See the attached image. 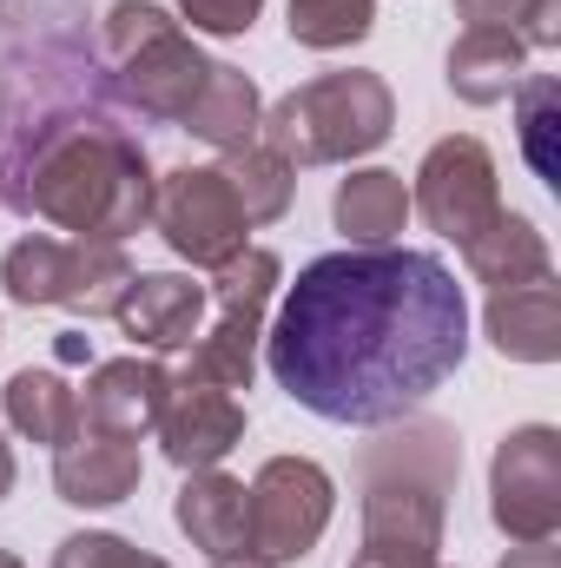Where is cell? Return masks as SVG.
Returning <instances> with one entry per match:
<instances>
[{
  "instance_id": "6da1fadb",
  "label": "cell",
  "mask_w": 561,
  "mask_h": 568,
  "mask_svg": "<svg viewBox=\"0 0 561 568\" xmlns=\"http://www.w3.org/2000/svg\"><path fill=\"white\" fill-rule=\"evenodd\" d=\"M469 357V297L436 252L344 245L284 284L265 324L278 390L344 429H377L422 410Z\"/></svg>"
},
{
  "instance_id": "7a4b0ae2",
  "label": "cell",
  "mask_w": 561,
  "mask_h": 568,
  "mask_svg": "<svg viewBox=\"0 0 561 568\" xmlns=\"http://www.w3.org/2000/svg\"><path fill=\"white\" fill-rule=\"evenodd\" d=\"M152 192L159 179L145 145L106 113H86V120H47L40 145L13 159L7 205L73 239L126 245L152 225Z\"/></svg>"
},
{
  "instance_id": "3957f363",
  "label": "cell",
  "mask_w": 561,
  "mask_h": 568,
  "mask_svg": "<svg viewBox=\"0 0 561 568\" xmlns=\"http://www.w3.org/2000/svg\"><path fill=\"white\" fill-rule=\"evenodd\" d=\"M462 476V436L410 410L357 449V516L364 542L350 568H442V523Z\"/></svg>"
},
{
  "instance_id": "277c9868",
  "label": "cell",
  "mask_w": 561,
  "mask_h": 568,
  "mask_svg": "<svg viewBox=\"0 0 561 568\" xmlns=\"http://www.w3.org/2000/svg\"><path fill=\"white\" fill-rule=\"evenodd\" d=\"M397 126V93L384 73L344 67L290 87L278 106H265L258 145H272L284 165H350L390 140Z\"/></svg>"
},
{
  "instance_id": "5b68a950",
  "label": "cell",
  "mask_w": 561,
  "mask_h": 568,
  "mask_svg": "<svg viewBox=\"0 0 561 568\" xmlns=\"http://www.w3.org/2000/svg\"><path fill=\"white\" fill-rule=\"evenodd\" d=\"M100 53L120 73V100L140 106L145 120H185V106L205 87V53L198 40L152 0H113L100 13Z\"/></svg>"
},
{
  "instance_id": "8992f818",
  "label": "cell",
  "mask_w": 561,
  "mask_h": 568,
  "mask_svg": "<svg viewBox=\"0 0 561 568\" xmlns=\"http://www.w3.org/2000/svg\"><path fill=\"white\" fill-rule=\"evenodd\" d=\"M284 291V258L265 245H245L232 265H218L205 284V304H212V324H198V337L185 344L192 357L178 371L218 384V390H252L258 377V344H265V317H272V297Z\"/></svg>"
},
{
  "instance_id": "52a82bcc",
  "label": "cell",
  "mask_w": 561,
  "mask_h": 568,
  "mask_svg": "<svg viewBox=\"0 0 561 568\" xmlns=\"http://www.w3.org/2000/svg\"><path fill=\"white\" fill-rule=\"evenodd\" d=\"M337 516V483L310 456H272L258 463L245 489V549L258 562H304Z\"/></svg>"
},
{
  "instance_id": "ba28073f",
  "label": "cell",
  "mask_w": 561,
  "mask_h": 568,
  "mask_svg": "<svg viewBox=\"0 0 561 568\" xmlns=\"http://www.w3.org/2000/svg\"><path fill=\"white\" fill-rule=\"evenodd\" d=\"M152 232L192 272H218V265H232L245 252L252 219L238 212L218 165H172L159 179V192H152Z\"/></svg>"
},
{
  "instance_id": "9c48e42d",
  "label": "cell",
  "mask_w": 561,
  "mask_h": 568,
  "mask_svg": "<svg viewBox=\"0 0 561 568\" xmlns=\"http://www.w3.org/2000/svg\"><path fill=\"white\" fill-rule=\"evenodd\" d=\"M489 523L509 542H555L561 529V429L516 424L489 456Z\"/></svg>"
},
{
  "instance_id": "30bf717a",
  "label": "cell",
  "mask_w": 561,
  "mask_h": 568,
  "mask_svg": "<svg viewBox=\"0 0 561 568\" xmlns=\"http://www.w3.org/2000/svg\"><path fill=\"white\" fill-rule=\"evenodd\" d=\"M410 212L449 245L476 239L496 212H502V179H496V152L476 133H449L422 152L417 185H410Z\"/></svg>"
},
{
  "instance_id": "8fae6325",
  "label": "cell",
  "mask_w": 561,
  "mask_h": 568,
  "mask_svg": "<svg viewBox=\"0 0 561 568\" xmlns=\"http://www.w3.org/2000/svg\"><path fill=\"white\" fill-rule=\"evenodd\" d=\"M159 449L172 469H218L238 443H245V404L192 371H172L165 410H159Z\"/></svg>"
},
{
  "instance_id": "7c38bea8",
  "label": "cell",
  "mask_w": 561,
  "mask_h": 568,
  "mask_svg": "<svg viewBox=\"0 0 561 568\" xmlns=\"http://www.w3.org/2000/svg\"><path fill=\"white\" fill-rule=\"evenodd\" d=\"M165 390H172V371L159 357H106V364L86 371V390H73L80 397V429L140 443L165 410Z\"/></svg>"
},
{
  "instance_id": "4fadbf2b",
  "label": "cell",
  "mask_w": 561,
  "mask_h": 568,
  "mask_svg": "<svg viewBox=\"0 0 561 568\" xmlns=\"http://www.w3.org/2000/svg\"><path fill=\"white\" fill-rule=\"evenodd\" d=\"M140 476H145V456L126 436L80 429L73 443L53 449V496L73 503V509H120V503H133Z\"/></svg>"
},
{
  "instance_id": "5bb4252c",
  "label": "cell",
  "mask_w": 561,
  "mask_h": 568,
  "mask_svg": "<svg viewBox=\"0 0 561 568\" xmlns=\"http://www.w3.org/2000/svg\"><path fill=\"white\" fill-rule=\"evenodd\" d=\"M113 324L140 351H185L205 324V284H192L185 272H133Z\"/></svg>"
},
{
  "instance_id": "9a60e30c",
  "label": "cell",
  "mask_w": 561,
  "mask_h": 568,
  "mask_svg": "<svg viewBox=\"0 0 561 568\" xmlns=\"http://www.w3.org/2000/svg\"><path fill=\"white\" fill-rule=\"evenodd\" d=\"M482 331H489V344H496L509 364H555V357H561L555 278L489 291V304H482Z\"/></svg>"
},
{
  "instance_id": "2e32d148",
  "label": "cell",
  "mask_w": 561,
  "mask_h": 568,
  "mask_svg": "<svg viewBox=\"0 0 561 568\" xmlns=\"http://www.w3.org/2000/svg\"><path fill=\"white\" fill-rule=\"evenodd\" d=\"M258 120H265L258 80H252L245 67H232V60H212V67H205V87H198V100L185 106L178 126L198 145H212V152H238V145L258 140Z\"/></svg>"
},
{
  "instance_id": "e0dca14e",
  "label": "cell",
  "mask_w": 561,
  "mask_h": 568,
  "mask_svg": "<svg viewBox=\"0 0 561 568\" xmlns=\"http://www.w3.org/2000/svg\"><path fill=\"white\" fill-rule=\"evenodd\" d=\"M462 252V265H469V278L489 284V291H509V284H536V278H555V258H549V239H542V225L536 219H522V212H496L476 239H462L456 245Z\"/></svg>"
},
{
  "instance_id": "ac0fdd59",
  "label": "cell",
  "mask_w": 561,
  "mask_h": 568,
  "mask_svg": "<svg viewBox=\"0 0 561 568\" xmlns=\"http://www.w3.org/2000/svg\"><path fill=\"white\" fill-rule=\"evenodd\" d=\"M522 73H529V47H522V33H502V27H462V40L442 60V80L462 106L509 100Z\"/></svg>"
},
{
  "instance_id": "d6986e66",
  "label": "cell",
  "mask_w": 561,
  "mask_h": 568,
  "mask_svg": "<svg viewBox=\"0 0 561 568\" xmlns=\"http://www.w3.org/2000/svg\"><path fill=\"white\" fill-rule=\"evenodd\" d=\"M172 523L192 549L238 556L245 549V483L225 469H185V483L172 496Z\"/></svg>"
},
{
  "instance_id": "ffe728a7",
  "label": "cell",
  "mask_w": 561,
  "mask_h": 568,
  "mask_svg": "<svg viewBox=\"0 0 561 568\" xmlns=\"http://www.w3.org/2000/svg\"><path fill=\"white\" fill-rule=\"evenodd\" d=\"M330 225L344 232V245H397V232L410 225V185H404V172L357 165L350 179H337Z\"/></svg>"
},
{
  "instance_id": "44dd1931",
  "label": "cell",
  "mask_w": 561,
  "mask_h": 568,
  "mask_svg": "<svg viewBox=\"0 0 561 568\" xmlns=\"http://www.w3.org/2000/svg\"><path fill=\"white\" fill-rule=\"evenodd\" d=\"M0 410H7L13 436H27L40 449H60V443L80 436V397H73V384L60 371H33V364L13 371L7 390H0Z\"/></svg>"
},
{
  "instance_id": "7402d4cb",
  "label": "cell",
  "mask_w": 561,
  "mask_h": 568,
  "mask_svg": "<svg viewBox=\"0 0 561 568\" xmlns=\"http://www.w3.org/2000/svg\"><path fill=\"white\" fill-rule=\"evenodd\" d=\"M73 272H80V239H53V232H27V239H13L7 258H0L7 297L27 304V311H40V304H60V311H67Z\"/></svg>"
},
{
  "instance_id": "603a6c76",
  "label": "cell",
  "mask_w": 561,
  "mask_h": 568,
  "mask_svg": "<svg viewBox=\"0 0 561 568\" xmlns=\"http://www.w3.org/2000/svg\"><path fill=\"white\" fill-rule=\"evenodd\" d=\"M218 172H225V185H232V199H238V212L252 225H278L284 212H290V199H297V165H284L278 152L258 140L225 152Z\"/></svg>"
},
{
  "instance_id": "cb8c5ba5",
  "label": "cell",
  "mask_w": 561,
  "mask_h": 568,
  "mask_svg": "<svg viewBox=\"0 0 561 568\" xmlns=\"http://www.w3.org/2000/svg\"><path fill=\"white\" fill-rule=\"evenodd\" d=\"M555 133H561V87L549 73H522L516 80V140H522V159L542 185H561Z\"/></svg>"
},
{
  "instance_id": "d4e9b609",
  "label": "cell",
  "mask_w": 561,
  "mask_h": 568,
  "mask_svg": "<svg viewBox=\"0 0 561 568\" xmlns=\"http://www.w3.org/2000/svg\"><path fill=\"white\" fill-rule=\"evenodd\" d=\"M284 13H290L284 20L290 40L310 53H344V47L370 40V27H377V0H290Z\"/></svg>"
},
{
  "instance_id": "484cf974",
  "label": "cell",
  "mask_w": 561,
  "mask_h": 568,
  "mask_svg": "<svg viewBox=\"0 0 561 568\" xmlns=\"http://www.w3.org/2000/svg\"><path fill=\"white\" fill-rule=\"evenodd\" d=\"M178 13L192 20V33H218V40H238L258 27L265 0H178Z\"/></svg>"
},
{
  "instance_id": "4316f807",
  "label": "cell",
  "mask_w": 561,
  "mask_h": 568,
  "mask_svg": "<svg viewBox=\"0 0 561 568\" xmlns=\"http://www.w3.org/2000/svg\"><path fill=\"white\" fill-rule=\"evenodd\" d=\"M113 549H120L113 529H80V536H67V542L53 549V568H106Z\"/></svg>"
},
{
  "instance_id": "83f0119b",
  "label": "cell",
  "mask_w": 561,
  "mask_h": 568,
  "mask_svg": "<svg viewBox=\"0 0 561 568\" xmlns=\"http://www.w3.org/2000/svg\"><path fill=\"white\" fill-rule=\"evenodd\" d=\"M522 7L529 0H456V20L462 27H502V33H516L522 27Z\"/></svg>"
},
{
  "instance_id": "f1b7e54d",
  "label": "cell",
  "mask_w": 561,
  "mask_h": 568,
  "mask_svg": "<svg viewBox=\"0 0 561 568\" xmlns=\"http://www.w3.org/2000/svg\"><path fill=\"white\" fill-rule=\"evenodd\" d=\"M516 33H522V47H542V53L561 47V0H529Z\"/></svg>"
},
{
  "instance_id": "f546056e",
  "label": "cell",
  "mask_w": 561,
  "mask_h": 568,
  "mask_svg": "<svg viewBox=\"0 0 561 568\" xmlns=\"http://www.w3.org/2000/svg\"><path fill=\"white\" fill-rule=\"evenodd\" d=\"M502 568H561V549L555 542H516V549L502 556Z\"/></svg>"
},
{
  "instance_id": "4dcf8cb0",
  "label": "cell",
  "mask_w": 561,
  "mask_h": 568,
  "mask_svg": "<svg viewBox=\"0 0 561 568\" xmlns=\"http://www.w3.org/2000/svg\"><path fill=\"white\" fill-rule=\"evenodd\" d=\"M106 568H172V562H159V556H145V549H133V542L120 536V549L106 556Z\"/></svg>"
},
{
  "instance_id": "1f68e13d",
  "label": "cell",
  "mask_w": 561,
  "mask_h": 568,
  "mask_svg": "<svg viewBox=\"0 0 561 568\" xmlns=\"http://www.w3.org/2000/svg\"><path fill=\"white\" fill-rule=\"evenodd\" d=\"M13 496V449H7V436H0V503Z\"/></svg>"
},
{
  "instance_id": "d6a6232c",
  "label": "cell",
  "mask_w": 561,
  "mask_h": 568,
  "mask_svg": "<svg viewBox=\"0 0 561 568\" xmlns=\"http://www.w3.org/2000/svg\"><path fill=\"white\" fill-rule=\"evenodd\" d=\"M212 568H272V562H258L252 549H238V556H212Z\"/></svg>"
},
{
  "instance_id": "836d02e7",
  "label": "cell",
  "mask_w": 561,
  "mask_h": 568,
  "mask_svg": "<svg viewBox=\"0 0 561 568\" xmlns=\"http://www.w3.org/2000/svg\"><path fill=\"white\" fill-rule=\"evenodd\" d=\"M0 568H27V562H20V556H13V549H0Z\"/></svg>"
}]
</instances>
